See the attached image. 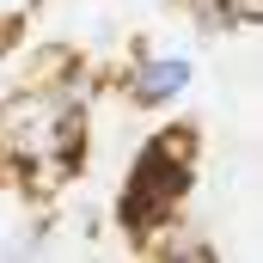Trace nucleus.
<instances>
[{"instance_id": "obj_1", "label": "nucleus", "mask_w": 263, "mask_h": 263, "mask_svg": "<svg viewBox=\"0 0 263 263\" xmlns=\"http://www.w3.org/2000/svg\"><path fill=\"white\" fill-rule=\"evenodd\" d=\"M0 159L12 172L62 178L86 165V98L67 80H25L0 98Z\"/></svg>"}, {"instance_id": "obj_2", "label": "nucleus", "mask_w": 263, "mask_h": 263, "mask_svg": "<svg viewBox=\"0 0 263 263\" xmlns=\"http://www.w3.org/2000/svg\"><path fill=\"white\" fill-rule=\"evenodd\" d=\"M196 190V135L184 129H159L135 147L129 178L117 190V227L129 233L135 245H153L159 233L178 227L184 202Z\"/></svg>"}, {"instance_id": "obj_3", "label": "nucleus", "mask_w": 263, "mask_h": 263, "mask_svg": "<svg viewBox=\"0 0 263 263\" xmlns=\"http://www.w3.org/2000/svg\"><path fill=\"white\" fill-rule=\"evenodd\" d=\"M123 98L129 110H172L190 86H196V62L184 49H135L123 62Z\"/></svg>"}, {"instance_id": "obj_4", "label": "nucleus", "mask_w": 263, "mask_h": 263, "mask_svg": "<svg viewBox=\"0 0 263 263\" xmlns=\"http://www.w3.org/2000/svg\"><path fill=\"white\" fill-rule=\"evenodd\" d=\"M49 245H55V220H25V233H12L0 251L6 257H43Z\"/></svg>"}]
</instances>
